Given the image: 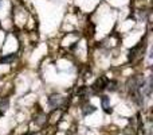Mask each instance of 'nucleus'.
Returning <instances> with one entry per match:
<instances>
[{
	"instance_id": "obj_4",
	"label": "nucleus",
	"mask_w": 153,
	"mask_h": 135,
	"mask_svg": "<svg viewBox=\"0 0 153 135\" xmlns=\"http://www.w3.org/2000/svg\"><path fill=\"white\" fill-rule=\"evenodd\" d=\"M97 111V108H95L94 106H91V104H86V106L82 108V114L85 115V116H87V115H91L93 112Z\"/></svg>"
},
{
	"instance_id": "obj_6",
	"label": "nucleus",
	"mask_w": 153,
	"mask_h": 135,
	"mask_svg": "<svg viewBox=\"0 0 153 135\" xmlns=\"http://www.w3.org/2000/svg\"><path fill=\"white\" fill-rule=\"evenodd\" d=\"M8 104H10V101H8V99H4V100L0 101V111L4 112L5 109L8 108Z\"/></svg>"
},
{
	"instance_id": "obj_3",
	"label": "nucleus",
	"mask_w": 153,
	"mask_h": 135,
	"mask_svg": "<svg viewBox=\"0 0 153 135\" xmlns=\"http://www.w3.org/2000/svg\"><path fill=\"white\" fill-rule=\"evenodd\" d=\"M101 103H102V108L105 109L106 114H111L113 109L110 108V101H109L108 96H102V97H101Z\"/></svg>"
},
{
	"instance_id": "obj_5",
	"label": "nucleus",
	"mask_w": 153,
	"mask_h": 135,
	"mask_svg": "<svg viewBox=\"0 0 153 135\" xmlns=\"http://www.w3.org/2000/svg\"><path fill=\"white\" fill-rule=\"evenodd\" d=\"M15 58H16V54H10V56H7V57H3V58L0 60V62H3V64H7V62L13 61Z\"/></svg>"
},
{
	"instance_id": "obj_2",
	"label": "nucleus",
	"mask_w": 153,
	"mask_h": 135,
	"mask_svg": "<svg viewBox=\"0 0 153 135\" xmlns=\"http://www.w3.org/2000/svg\"><path fill=\"white\" fill-rule=\"evenodd\" d=\"M62 101H63V99H62L61 95H51L50 97H48V104H50V107H53V108H58L62 104Z\"/></svg>"
},
{
	"instance_id": "obj_1",
	"label": "nucleus",
	"mask_w": 153,
	"mask_h": 135,
	"mask_svg": "<svg viewBox=\"0 0 153 135\" xmlns=\"http://www.w3.org/2000/svg\"><path fill=\"white\" fill-rule=\"evenodd\" d=\"M108 78H105V77H101V78H98L97 81L93 84V87H91V89H93V92L94 93H100V92H102L103 89H106V87H108Z\"/></svg>"
}]
</instances>
